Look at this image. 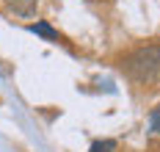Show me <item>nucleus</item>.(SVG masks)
Wrapping results in <instances>:
<instances>
[{
  "mask_svg": "<svg viewBox=\"0 0 160 152\" xmlns=\"http://www.w3.org/2000/svg\"><path fill=\"white\" fill-rule=\"evenodd\" d=\"M122 72L135 83H152L160 72V44H144L122 58Z\"/></svg>",
  "mask_w": 160,
  "mask_h": 152,
  "instance_id": "f257e3e1",
  "label": "nucleus"
},
{
  "mask_svg": "<svg viewBox=\"0 0 160 152\" xmlns=\"http://www.w3.org/2000/svg\"><path fill=\"white\" fill-rule=\"evenodd\" d=\"M6 6L19 17H31L36 11V0H6Z\"/></svg>",
  "mask_w": 160,
  "mask_h": 152,
  "instance_id": "f03ea898",
  "label": "nucleus"
},
{
  "mask_svg": "<svg viewBox=\"0 0 160 152\" xmlns=\"http://www.w3.org/2000/svg\"><path fill=\"white\" fill-rule=\"evenodd\" d=\"M31 31H33V33H39V36H44V39H50V42H61V33L52 31L47 22H36V25H31Z\"/></svg>",
  "mask_w": 160,
  "mask_h": 152,
  "instance_id": "7ed1b4c3",
  "label": "nucleus"
},
{
  "mask_svg": "<svg viewBox=\"0 0 160 152\" xmlns=\"http://www.w3.org/2000/svg\"><path fill=\"white\" fill-rule=\"evenodd\" d=\"M88 152H116V141H113V138H105V141H94Z\"/></svg>",
  "mask_w": 160,
  "mask_h": 152,
  "instance_id": "20e7f679",
  "label": "nucleus"
},
{
  "mask_svg": "<svg viewBox=\"0 0 160 152\" xmlns=\"http://www.w3.org/2000/svg\"><path fill=\"white\" fill-rule=\"evenodd\" d=\"M152 130H155V133H160V105L152 111Z\"/></svg>",
  "mask_w": 160,
  "mask_h": 152,
  "instance_id": "39448f33",
  "label": "nucleus"
}]
</instances>
